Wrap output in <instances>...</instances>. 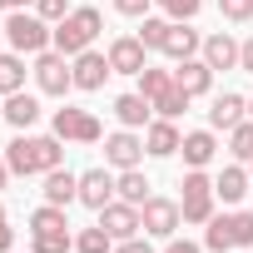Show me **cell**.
Instances as JSON below:
<instances>
[{"mask_svg": "<svg viewBox=\"0 0 253 253\" xmlns=\"http://www.w3.org/2000/svg\"><path fill=\"white\" fill-rule=\"evenodd\" d=\"M30 233H70V213L60 204H40L30 213Z\"/></svg>", "mask_w": 253, "mask_h": 253, "instance_id": "cell-25", "label": "cell"}, {"mask_svg": "<svg viewBox=\"0 0 253 253\" xmlns=\"http://www.w3.org/2000/svg\"><path fill=\"white\" fill-rule=\"evenodd\" d=\"M35 0H0V10H30Z\"/></svg>", "mask_w": 253, "mask_h": 253, "instance_id": "cell-39", "label": "cell"}, {"mask_svg": "<svg viewBox=\"0 0 253 253\" xmlns=\"http://www.w3.org/2000/svg\"><path fill=\"white\" fill-rule=\"evenodd\" d=\"M99 223H104V233H109L114 243H124V238H139V228H144V218H139V204H124V199L104 204V209H99Z\"/></svg>", "mask_w": 253, "mask_h": 253, "instance_id": "cell-10", "label": "cell"}, {"mask_svg": "<svg viewBox=\"0 0 253 253\" xmlns=\"http://www.w3.org/2000/svg\"><path fill=\"white\" fill-rule=\"evenodd\" d=\"M114 10H119V15H129V20H144V15L154 10V0H114Z\"/></svg>", "mask_w": 253, "mask_h": 253, "instance_id": "cell-34", "label": "cell"}, {"mask_svg": "<svg viewBox=\"0 0 253 253\" xmlns=\"http://www.w3.org/2000/svg\"><path fill=\"white\" fill-rule=\"evenodd\" d=\"M70 65H75V89H84V94H89V89H104V80L114 75V70H109V55H99V50H84V55H75Z\"/></svg>", "mask_w": 253, "mask_h": 253, "instance_id": "cell-12", "label": "cell"}, {"mask_svg": "<svg viewBox=\"0 0 253 253\" xmlns=\"http://www.w3.org/2000/svg\"><path fill=\"white\" fill-rule=\"evenodd\" d=\"M199 50H204V35H199V30H189V20H174V25H169V40H164V50H159V55H169V60L179 65V60H194Z\"/></svg>", "mask_w": 253, "mask_h": 253, "instance_id": "cell-18", "label": "cell"}, {"mask_svg": "<svg viewBox=\"0 0 253 253\" xmlns=\"http://www.w3.org/2000/svg\"><path fill=\"white\" fill-rule=\"evenodd\" d=\"M159 253H204V243H189V238H164Z\"/></svg>", "mask_w": 253, "mask_h": 253, "instance_id": "cell-36", "label": "cell"}, {"mask_svg": "<svg viewBox=\"0 0 253 253\" xmlns=\"http://www.w3.org/2000/svg\"><path fill=\"white\" fill-rule=\"evenodd\" d=\"M0 35H5V25H0Z\"/></svg>", "mask_w": 253, "mask_h": 253, "instance_id": "cell-43", "label": "cell"}, {"mask_svg": "<svg viewBox=\"0 0 253 253\" xmlns=\"http://www.w3.org/2000/svg\"><path fill=\"white\" fill-rule=\"evenodd\" d=\"M238 50H243V45H238L228 30H218V35H209V40H204V50H199V55H204V60H209V70L218 75V70H238Z\"/></svg>", "mask_w": 253, "mask_h": 253, "instance_id": "cell-19", "label": "cell"}, {"mask_svg": "<svg viewBox=\"0 0 253 253\" xmlns=\"http://www.w3.org/2000/svg\"><path fill=\"white\" fill-rule=\"evenodd\" d=\"M104 55H109V70L114 75H144L149 70V50H144L139 35H114Z\"/></svg>", "mask_w": 253, "mask_h": 253, "instance_id": "cell-9", "label": "cell"}, {"mask_svg": "<svg viewBox=\"0 0 253 253\" xmlns=\"http://www.w3.org/2000/svg\"><path fill=\"white\" fill-rule=\"evenodd\" d=\"M179 144H184V134H179L174 119H149V129H144V154L169 159V154H179Z\"/></svg>", "mask_w": 253, "mask_h": 253, "instance_id": "cell-16", "label": "cell"}, {"mask_svg": "<svg viewBox=\"0 0 253 253\" xmlns=\"http://www.w3.org/2000/svg\"><path fill=\"white\" fill-rule=\"evenodd\" d=\"M99 30H104V15L94 10V5H75L55 30H50V50H60V55H84V50H94V40H99Z\"/></svg>", "mask_w": 253, "mask_h": 253, "instance_id": "cell-2", "label": "cell"}, {"mask_svg": "<svg viewBox=\"0 0 253 253\" xmlns=\"http://www.w3.org/2000/svg\"><path fill=\"white\" fill-rule=\"evenodd\" d=\"M45 204H60V209L80 204V174H70L65 164L50 169V174H45Z\"/></svg>", "mask_w": 253, "mask_h": 253, "instance_id": "cell-21", "label": "cell"}, {"mask_svg": "<svg viewBox=\"0 0 253 253\" xmlns=\"http://www.w3.org/2000/svg\"><path fill=\"white\" fill-rule=\"evenodd\" d=\"M169 15H144L139 20V40H144V50H164V40H169Z\"/></svg>", "mask_w": 253, "mask_h": 253, "instance_id": "cell-28", "label": "cell"}, {"mask_svg": "<svg viewBox=\"0 0 253 253\" xmlns=\"http://www.w3.org/2000/svg\"><path fill=\"white\" fill-rule=\"evenodd\" d=\"M35 15L50 20V25H60V20L70 15V0H35Z\"/></svg>", "mask_w": 253, "mask_h": 253, "instance_id": "cell-33", "label": "cell"}, {"mask_svg": "<svg viewBox=\"0 0 253 253\" xmlns=\"http://www.w3.org/2000/svg\"><path fill=\"white\" fill-rule=\"evenodd\" d=\"M0 119H5L15 134H25L30 124L40 119V99H35V94H25V89H15V94H5V104H0Z\"/></svg>", "mask_w": 253, "mask_h": 253, "instance_id": "cell-15", "label": "cell"}, {"mask_svg": "<svg viewBox=\"0 0 253 253\" xmlns=\"http://www.w3.org/2000/svg\"><path fill=\"white\" fill-rule=\"evenodd\" d=\"M15 89H25V55L10 50V55H0V99Z\"/></svg>", "mask_w": 253, "mask_h": 253, "instance_id": "cell-26", "label": "cell"}, {"mask_svg": "<svg viewBox=\"0 0 253 253\" xmlns=\"http://www.w3.org/2000/svg\"><path fill=\"white\" fill-rule=\"evenodd\" d=\"M80 204L84 209H104V204H114V174L109 169H84L80 174Z\"/></svg>", "mask_w": 253, "mask_h": 253, "instance_id": "cell-14", "label": "cell"}, {"mask_svg": "<svg viewBox=\"0 0 253 253\" xmlns=\"http://www.w3.org/2000/svg\"><path fill=\"white\" fill-rule=\"evenodd\" d=\"M35 84H40V94L65 99V89H75V65H70V55L40 50V55H35Z\"/></svg>", "mask_w": 253, "mask_h": 253, "instance_id": "cell-7", "label": "cell"}, {"mask_svg": "<svg viewBox=\"0 0 253 253\" xmlns=\"http://www.w3.org/2000/svg\"><path fill=\"white\" fill-rule=\"evenodd\" d=\"M218 10H223V20L248 25V20H253V0H218Z\"/></svg>", "mask_w": 253, "mask_h": 253, "instance_id": "cell-32", "label": "cell"}, {"mask_svg": "<svg viewBox=\"0 0 253 253\" xmlns=\"http://www.w3.org/2000/svg\"><path fill=\"white\" fill-rule=\"evenodd\" d=\"M75 233H30V253H70Z\"/></svg>", "mask_w": 253, "mask_h": 253, "instance_id": "cell-30", "label": "cell"}, {"mask_svg": "<svg viewBox=\"0 0 253 253\" xmlns=\"http://www.w3.org/2000/svg\"><path fill=\"white\" fill-rule=\"evenodd\" d=\"M114 199H124V204H144V199H149L144 169H119V174H114Z\"/></svg>", "mask_w": 253, "mask_h": 253, "instance_id": "cell-24", "label": "cell"}, {"mask_svg": "<svg viewBox=\"0 0 253 253\" xmlns=\"http://www.w3.org/2000/svg\"><path fill=\"white\" fill-rule=\"evenodd\" d=\"M139 218H144V233H149V238H174L179 223H184V209H179V199L149 194V199L139 204Z\"/></svg>", "mask_w": 253, "mask_h": 253, "instance_id": "cell-8", "label": "cell"}, {"mask_svg": "<svg viewBox=\"0 0 253 253\" xmlns=\"http://www.w3.org/2000/svg\"><path fill=\"white\" fill-rule=\"evenodd\" d=\"M114 114H119V124L124 129H149V114H154V104L134 89V94H119L114 99Z\"/></svg>", "mask_w": 253, "mask_h": 253, "instance_id": "cell-22", "label": "cell"}, {"mask_svg": "<svg viewBox=\"0 0 253 253\" xmlns=\"http://www.w3.org/2000/svg\"><path fill=\"white\" fill-rule=\"evenodd\" d=\"M10 184V164H5V154H0V189Z\"/></svg>", "mask_w": 253, "mask_h": 253, "instance_id": "cell-40", "label": "cell"}, {"mask_svg": "<svg viewBox=\"0 0 253 253\" xmlns=\"http://www.w3.org/2000/svg\"><path fill=\"white\" fill-rule=\"evenodd\" d=\"M204 248H209V253L253 248V209H238V213H213V218L204 223Z\"/></svg>", "mask_w": 253, "mask_h": 253, "instance_id": "cell-3", "label": "cell"}, {"mask_svg": "<svg viewBox=\"0 0 253 253\" xmlns=\"http://www.w3.org/2000/svg\"><path fill=\"white\" fill-rule=\"evenodd\" d=\"M75 253H114V238L104 233V223H89L75 233Z\"/></svg>", "mask_w": 253, "mask_h": 253, "instance_id": "cell-27", "label": "cell"}, {"mask_svg": "<svg viewBox=\"0 0 253 253\" xmlns=\"http://www.w3.org/2000/svg\"><path fill=\"white\" fill-rule=\"evenodd\" d=\"M248 164H228L218 179H213V194L223 199V204H243V194H248Z\"/></svg>", "mask_w": 253, "mask_h": 253, "instance_id": "cell-23", "label": "cell"}, {"mask_svg": "<svg viewBox=\"0 0 253 253\" xmlns=\"http://www.w3.org/2000/svg\"><path fill=\"white\" fill-rule=\"evenodd\" d=\"M248 119H253V99H248Z\"/></svg>", "mask_w": 253, "mask_h": 253, "instance_id": "cell-41", "label": "cell"}, {"mask_svg": "<svg viewBox=\"0 0 253 253\" xmlns=\"http://www.w3.org/2000/svg\"><path fill=\"white\" fill-rule=\"evenodd\" d=\"M114 253H154V243H149V233L144 238H124V243H114Z\"/></svg>", "mask_w": 253, "mask_h": 253, "instance_id": "cell-35", "label": "cell"}, {"mask_svg": "<svg viewBox=\"0 0 253 253\" xmlns=\"http://www.w3.org/2000/svg\"><path fill=\"white\" fill-rule=\"evenodd\" d=\"M104 159H109L114 169H139L144 139H139L134 129H114V134H104Z\"/></svg>", "mask_w": 253, "mask_h": 253, "instance_id": "cell-11", "label": "cell"}, {"mask_svg": "<svg viewBox=\"0 0 253 253\" xmlns=\"http://www.w3.org/2000/svg\"><path fill=\"white\" fill-rule=\"evenodd\" d=\"M10 243H15V228L5 218V204H0V253H10Z\"/></svg>", "mask_w": 253, "mask_h": 253, "instance_id": "cell-37", "label": "cell"}, {"mask_svg": "<svg viewBox=\"0 0 253 253\" xmlns=\"http://www.w3.org/2000/svg\"><path fill=\"white\" fill-rule=\"evenodd\" d=\"M174 80H179V89H184L189 99H199V94H209V89H213V70H209V60H204V55L179 60V65H174Z\"/></svg>", "mask_w": 253, "mask_h": 253, "instance_id": "cell-13", "label": "cell"}, {"mask_svg": "<svg viewBox=\"0 0 253 253\" xmlns=\"http://www.w3.org/2000/svg\"><path fill=\"white\" fill-rule=\"evenodd\" d=\"M228 154H233L238 164L253 159V119H243V124H233V129H228Z\"/></svg>", "mask_w": 253, "mask_h": 253, "instance_id": "cell-29", "label": "cell"}, {"mask_svg": "<svg viewBox=\"0 0 253 253\" xmlns=\"http://www.w3.org/2000/svg\"><path fill=\"white\" fill-rule=\"evenodd\" d=\"M154 5H159L169 20H194V15L204 10V0H154Z\"/></svg>", "mask_w": 253, "mask_h": 253, "instance_id": "cell-31", "label": "cell"}, {"mask_svg": "<svg viewBox=\"0 0 253 253\" xmlns=\"http://www.w3.org/2000/svg\"><path fill=\"white\" fill-rule=\"evenodd\" d=\"M179 154H184V164H189V169H204V164H213V154H218V139H213V129H189V134H184V144H179Z\"/></svg>", "mask_w": 253, "mask_h": 253, "instance_id": "cell-20", "label": "cell"}, {"mask_svg": "<svg viewBox=\"0 0 253 253\" xmlns=\"http://www.w3.org/2000/svg\"><path fill=\"white\" fill-rule=\"evenodd\" d=\"M5 164H10V174H20V179L50 174V169L65 164V139H60V134H15V139L5 144Z\"/></svg>", "mask_w": 253, "mask_h": 253, "instance_id": "cell-1", "label": "cell"}, {"mask_svg": "<svg viewBox=\"0 0 253 253\" xmlns=\"http://www.w3.org/2000/svg\"><path fill=\"white\" fill-rule=\"evenodd\" d=\"M238 70H248V75H253V35H248V40H243V50H238Z\"/></svg>", "mask_w": 253, "mask_h": 253, "instance_id": "cell-38", "label": "cell"}, {"mask_svg": "<svg viewBox=\"0 0 253 253\" xmlns=\"http://www.w3.org/2000/svg\"><path fill=\"white\" fill-rule=\"evenodd\" d=\"M248 174H253V159H248Z\"/></svg>", "mask_w": 253, "mask_h": 253, "instance_id": "cell-42", "label": "cell"}, {"mask_svg": "<svg viewBox=\"0 0 253 253\" xmlns=\"http://www.w3.org/2000/svg\"><path fill=\"white\" fill-rule=\"evenodd\" d=\"M50 134H60L65 144H99V139H104L99 119H94L89 109H75V104L55 109V119H50Z\"/></svg>", "mask_w": 253, "mask_h": 253, "instance_id": "cell-6", "label": "cell"}, {"mask_svg": "<svg viewBox=\"0 0 253 253\" xmlns=\"http://www.w3.org/2000/svg\"><path fill=\"white\" fill-rule=\"evenodd\" d=\"M50 20H40L35 10H10V20H5V40H10V50L15 55H40V50H50Z\"/></svg>", "mask_w": 253, "mask_h": 253, "instance_id": "cell-4", "label": "cell"}, {"mask_svg": "<svg viewBox=\"0 0 253 253\" xmlns=\"http://www.w3.org/2000/svg\"><path fill=\"white\" fill-rule=\"evenodd\" d=\"M179 189H184V194H179L184 223H209V218H213V204H218V194H213V179H209L204 169H189Z\"/></svg>", "mask_w": 253, "mask_h": 253, "instance_id": "cell-5", "label": "cell"}, {"mask_svg": "<svg viewBox=\"0 0 253 253\" xmlns=\"http://www.w3.org/2000/svg\"><path fill=\"white\" fill-rule=\"evenodd\" d=\"M243 119H248V99H243V94H233V89L213 94V104H209V129H233V124H243Z\"/></svg>", "mask_w": 253, "mask_h": 253, "instance_id": "cell-17", "label": "cell"}]
</instances>
